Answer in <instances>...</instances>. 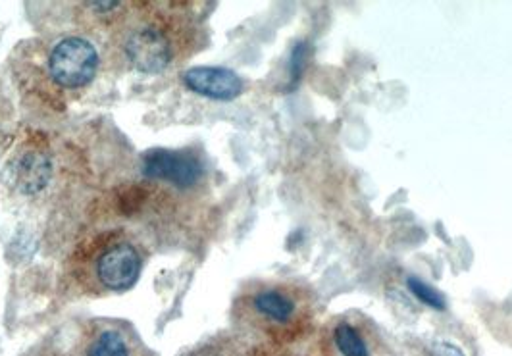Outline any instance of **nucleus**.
Returning <instances> with one entry per match:
<instances>
[{
  "mask_svg": "<svg viewBox=\"0 0 512 356\" xmlns=\"http://www.w3.org/2000/svg\"><path fill=\"white\" fill-rule=\"evenodd\" d=\"M99 70L97 49L81 37L62 39L49 56V74L52 81L68 91L89 85Z\"/></svg>",
  "mask_w": 512,
  "mask_h": 356,
  "instance_id": "nucleus-1",
  "label": "nucleus"
},
{
  "mask_svg": "<svg viewBox=\"0 0 512 356\" xmlns=\"http://www.w3.org/2000/svg\"><path fill=\"white\" fill-rule=\"evenodd\" d=\"M305 305L303 293L287 285H264L247 297V308L253 318L274 328L291 326L301 316Z\"/></svg>",
  "mask_w": 512,
  "mask_h": 356,
  "instance_id": "nucleus-2",
  "label": "nucleus"
},
{
  "mask_svg": "<svg viewBox=\"0 0 512 356\" xmlns=\"http://www.w3.org/2000/svg\"><path fill=\"white\" fill-rule=\"evenodd\" d=\"M124 52L137 72L160 74L174 58V45L162 27L143 24L129 33Z\"/></svg>",
  "mask_w": 512,
  "mask_h": 356,
  "instance_id": "nucleus-3",
  "label": "nucleus"
},
{
  "mask_svg": "<svg viewBox=\"0 0 512 356\" xmlns=\"http://www.w3.org/2000/svg\"><path fill=\"white\" fill-rule=\"evenodd\" d=\"M143 176L170 183L178 189H191L203 178V164L191 151L151 149L143 154Z\"/></svg>",
  "mask_w": 512,
  "mask_h": 356,
  "instance_id": "nucleus-4",
  "label": "nucleus"
},
{
  "mask_svg": "<svg viewBox=\"0 0 512 356\" xmlns=\"http://www.w3.org/2000/svg\"><path fill=\"white\" fill-rule=\"evenodd\" d=\"M328 356H382L384 345L364 318H335L326 330Z\"/></svg>",
  "mask_w": 512,
  "mask_h": 356,
  "instance_id": "nucleus-5",
  "label": "nucleus"
},
{
  "mask_svg": "<svg viewBox=\"0 0 512 356\" xmlns=\"http://www.w3.org/2000/svg\"><path fill=\"white\" fill-rule=\"evenodd\" d=\"M143 260L131 243L108 247L97 260V278L108 291H128L141 276Z\"/></svg>",
  "mask_w": 512,
  "mask_h": 356,
  "instance_id": "nucleus-6",
  "label": "nucleus"
},
{
  "mask_svg": "<svg viewBox=\"0 0 512 356\" xmlns=\"http://www.w3.org/2000/svg\"><path fill=\"white\" fill-rule=\"evenodd\" d=\"M183 85L210 101H235L243 95L245 83L243 79L228 68L216 66H197L187 70L181 77Z\"/></svg>",
  "mask_w": 512,
  "mask_h": 356,
  "instance_id": "nucleus-7",
  "label": "nucleus"
},
{
  "mask_svg": "<svg viewBox=\"0 0 512 356\" xmlns=\"http://www.w3.org/2000/svg\"><path fill=\"white\" fill-rule=\"evenodd\" d=\"M51 179V162L39 153L27 154L18 166V187L26 193L33 195L45 189Z\"/></svg>",
  "mask_w": 512,
  "mask_h": 356,
  "instance_id": "nucleus-8",
  "label": "nucleus"
},
{
  "mask_svg": "<svg viewBox=\"0 0 512 356\" xmlns=\"http://www.w3.org/2000/svg\"><path fill=\"white\" fill-rule=\"evenodd\" d=\"M85 356H133L128 337L118 330H101L91 333L83 347Z\"/></svg>",
  "mask_w": 512,
  "mask_h": 356,
  "instance_id": "nucleus-9",
  "label": "nucleus"
},
{
  "mask_svg": "<svg viewBox=\"0 0 512 356\" xmlns=\"http://www.w3.org/2000/svg\"><path fill=\"white\" fill-rule=\"evenodd\" d=\"M407 283H409L410 291L416 295V299H420V303L432 306V308H437V310H443V308H445L443 295H439L436 289L430 287L428 283H424V281L418 280V278H414V276H410Z\"/></svg>",
  "mask_w": 512,
  "mask_h": 356,
  "instance_id": "nucleus-10",
  "label": "nucleus"
},
{
  "mask_svg": "<svg viewBox=\"0 0 512 356\" xmlns=\"http://www.w3.org/2000/svg\"><path fill=\"white\" fill-rule=\"evenodd\" d=\"M307 51L308 47L305 43H299L295 47L293 58H291V83H295L301 77V72L305 68V60H307Z\"/></svg>",
  "mask_w": 512,
  "mask_h": 356,
  "instance_id": "nucleus-11",
  "label": "nucleus"
},
{
  "mask_svg": "<svg viewBox=\"0 0 512 356\" xmlns=\"http://www.w3.org/2000/svg\"><path fill=\"white\" fill-rule=\"evenodd\" d=\"M434 356H464L461 349L449 343H439L434 351Z\"/></svg>",
  "mask_w": 512,
  "mask_h": 356,
  "instance_id": "nucleus-12",
  "label": "nucleus"
},
{
  "mask_svg": "<svg viewBox=\"0 0 512 356\" xmlns=\"http://www.w3.org/2000/svg\"><path fill=\"white\" fill-rule=\"evenodd\" d=\"M183 356H224V353L218 349V347H212V345H205V347H199V349H193L189 351L187 355Z\"/></svg>",
  "mask_w": 512,
  "mask_h": 356,
  "instance_id": "nucleus-13",
  "label": "nucleus"
},
{
  "mask_svg": "<svg viewBox=\"0 0 512 356\" xmlns=\"http://www.w3.org/2000/svg\"><path fill=\"white\" fill-rule=\"evenodd\" d=\"M27 356H62L58 355V353H54L51 349H39V351H33V353H29Z\"/></svg>",
  "mask_w": 512,
  "mask_h": 356,
  "instance_id": "nucleus-14",
  "label": "nucleus"
}]
</instances>
